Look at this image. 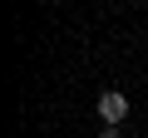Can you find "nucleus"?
<instances>
[{"instance_id":"obj_2","label":"nucleus","mask_w":148,"mask_h":138,"mask_svg":"<svg viewBox=\"0 0 148 138\" xmlns=\"http://www.w3.org/2000/svg\"><path fill=\"white\" fill-rule=\"evenodd\" d=\"M99 138H119V128H104V133H99Z\"/></svg>"},{"instance_id":"obj_1","label":"nucleus","mask_w":148,"mask_h":138,"mask_svg":"<svg viewBox=\"0 0 148 138\" xmlns=\"http://www.w3.org/2000/svg\"><path fill=\"white\" fill-rule=\"evenodd\" d=\"M99 118H104V128H119V118H128V99L119 89H104L99 94Z\"/></svg>"}]
</instances>
